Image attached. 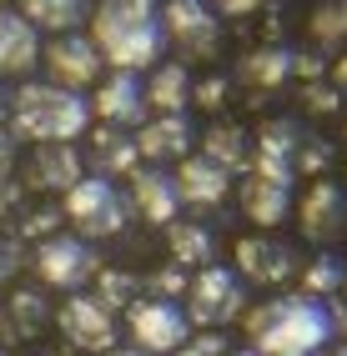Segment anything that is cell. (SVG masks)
<instances>
[{"instance_id":"ab89813d","label":"cell","mask_w":347,"mask_h":356,"mask_svg":"<svg viewBox=\"0 0 347 356\" xmlns=\"http://www.w3.org/2000/svg\"><path fill=\"white\" fill-rule=\"evenodd\" d=\"M10 161H15V151H10V136H0V181L10 176Z\"/></svg>"},{"instance_id":"60d3db41","label":"cell","mask_w":347,"mask_h":356,"mask_svg":"<svg viewBox=\"0 0 347 356\" xmlns=\"http://www.w3.org/2000/svg\"><path fill=\"white\" fill-rule=\"evenodd\" d=\"M106 356H146V351H136V346H116V351H106Z\"/></svg>"},{"instance_id":"e575fe53","label":"cell","mask_w":347,"mask_h":356,"mask_svg":"<svg viewBox=\"0 0 347 356\" xmlns=\"http://www.w3.org/2000/svg\"><path fill=\"white\" fill-rule=\"evenodd\" d=\"M192 101L206 106V111H217V106L226 101V76H206V81H196V86H192Z\"/></svg>"},{"instance_id":"44dd1931","label":"cell","mask_w":347,"mask_h":356,"mask_svg":"<svg viewBox=\"0 0 347 356\" xmlns=\"http://www.w3.org/2000/svg\"><path fill=\"white\" fill-rule=\"evenodd\" d=\"M242 216L247 221H257L262 231L267 226H282L287 221V211H292V186H277V181H267V176H242Z\"/></svg>"},{"instance_id":"ee69618b","label":"cell","mask_w":347,"mask_h":356,"mask_svg":"<svg viewBox=\"0 0 347 356\" xmlns=\"http://www.w3.org/2000/svg\"><path fill=\"white\" fill-rule=\"evenodd\" d=\"M322 356H347V341H342V346H332V351H322Z\"/></svg>"},{"instance_id":"d6a6232c","label":"cell","mask_w":347,"mask_h":356,"mask_svg":"<svg viewBox=\"0 0 347 356\" xmlns=\"http://www.w3.org/2000/svg\"><path fill=\"white\" fill-rule=\"evenodd\" d=\"M231 341L222 337V331H201V337H187V346H181L176 356H226Z\"/></svg>"},{"instance_id":"d4e9b609","label":"cell","mask_w":347,"mask_h":356,"mask_svg":"<svg viewBox=\"0 0 347 356\" xmlns=\"http://www.w3.org/2000/svg\"><path fill=\"white\" fill-rule=\"evenodd\" d=\"M167 251L176 266H217V236L201 221H171L167 226Z\"/></svg>"},{"instance_id":"8fae6325","label":"cell","mask_w":347,"mask_h":356,"mask_svg":"<svg viewBox=\"0 0 347 356\" xmlns=\"http://www.w3.org/2000/svg\"><path fill=\"white\" fill-rule=\"evenodd\" d=\"M237 276L257 286H282L297 276V246L282 236H242L237 241Z\"/></svg>"},{"instance_id":"4dcf8cb0","label":"cell","mask_w":347,"mask_h":356,"mask_svg":"<svg viewBox=\"0 0 347 356\" xmlns=\"http://www.w3.org/2000/svg\"><path fill=\"white\" fill-rule=\"evenodd\" d=\"M327 161H332V146L322 136H302V146H297V176H317L327 171Z\"/></svg>"},{"instance_id":"484cf974","label":"cell","mask_w":347,"mask_h":356,"mask_svg":"<svg viewBox=\"0 0 347 356\" xmlns=\"http://www.w3.org/2000/svg\"><path fill=\"white\" fill-rule=\"evenodd\" d=\"M187 101H192V76L181 60H167L151 70L146 81V106H156L161 115H187Z\"/></svg>"},{"instance_id":"74e56055","label":"cell","mask_w":347,"mask_h":356,"mask_svg":"<svg viewBox=\"0 0 347 356\" xmlns=\"http://www.w3.org/2000/svg\"><path fill=\"white\" fill-rule=\"evenodd\" d=\"M217 15H252L257 6H267V0H206Z\"/></svg>"},{"instance_id":"9a60e30c","label":"cell","mask_w":347,"mask_h":356,"mask_svg":"<svg viewBox=\"0 0 347 356\" xmlns=\"http://www.w3.org/2000/svg\"><path fill=\"white\" fill-rule=\"evenodd\" d=\"M161 20V0H96V10H91V40H96V51L111 40H121L141 26H156Z\"/></svg>"},{"instance_id":"7c38bea8","label":"cell","mask_w":347,"mask_h":356,"mask_svg":"<svg viewBox=\"0 0 347 356\" xmlns=\"http://www.w3.org/2000/svg\"><path fill=\"white\" fill-rule=\"evenodd\" d=\"M297 226H302V236L307 241H317V246H327V241H337V236L347 231V191L337 181H312L307 186V196H302V206H297Z\"/></svg>"},{"instance_id":"d590c367","label":"cell","mask_w":347,"mask_h":356,"mask_svg":"<svg viewBox=\"0 0 347 356\" xmlns=\"http://www.w3.org/2000/svg\"><path fill=\"white\" fill-rule=\"evenodd\" d=\"M56 221H61V216H56L51 206H36L31 216L20 221V231H15V236H40V241H45V236H51V226H56Z\"/></svg>"},{"instance_id":"bcb514c9","label":"cell","mask_w":347,"mask_h":356,"mask_svg":"<svg viewBox=\"0 0 347 356\" xmlns=\"http://www.w3.org/2000/svg\"><path fill=\"white\" fill-rule=\"evenodd\" d=\"M342 131H347V126H342Z\"/></svg>"},{"instance_id":"b9f144b4","label":"cell","mask_w":347,"mask_h":356,"mask_svg":"<svg viewBox=\"0 0 347 356\" xmlns=\"http://www.w3.org/2000/svg\"><path fill=\"white\" fill-rule=\"evenodd\" d=\"M0 121H10V96L0 90Z\"/></svg>"},{"instance_id":"277c9868","label":"cell","mask_w":347,"mask_h":356,"mask_svg":"<svg viewBox=\"0 0 347 356\" xmlns=\"http://www.w3.org/2000/svg\"><path fill=\"white\" fill-rule=\"evenodd\" d=\"M247 316V281L231 266H201L187 286V321L201 331H222Z\"/></svg>"},{"instance_id":"d6986e66","label":"cell","mask_w":347,"mask_h":356,"mask_svg":"<svg viewBox=\"0 0 347 356\" xmlns=\"http://www.w3.org/2000/svg\"><path fill=\"white\" fill-rule=\"evenodd\" d=\"M40 60V35L26 15H15L10 6H0V76H26Z\"/></svg>"},{"instance_id":"ffe728a7","label":"cell","mask_w":347,"mask_h":356,"mask_svg":"<svg viewBox=\"0 0 347 356\" xmlns=\"http://www.w3.org/2000/svg\"><path fill=\"white\" fill-rule=\"evenodd\" d=\"M297 76V51L292 45H257L237 60V81L252 90H277Z\"/></svg>"},{"instance_id":"836d02e7","label":"cell","mask_w":347,"mask_h":356,"mask_svg":"<svg viewBox=\"0 0 347 356\" xmlns=\"http://www.w3.org/2000/svg\"><path fill=\"white\" fill-rule=\"evenodd\" d=\"M302 96H307V111H317V115H332V111L342 106V90H332L327 81H312Z\"/></svg>"},{"instance_id":"8d00e7d4","label":"cell","mask_w":347,"mask_h":356,"mask_svg":"<svg viewBox=\"0 0 347 356\" xmlns=\"http://www.w3.org/2000/svg\"><path fill=\"white\" fill-rule=\"evenodd\" d=\"M15 266H20V236H0V286L10 281Z\"/></svg>"},{"instance_id":"1f68e13d","label":"cell","mask_w":347,"mask_h":356,"mask_svg":"<svg viewBox=\"0 0 347 356\" xmlns=\"http://www.w3.org/2000/svg\"><path fill=\"white\" fill-rule=\"evenodd\" d=\"M187 286H192V281L181 276V266H176V261H167V266H161V271L151 276V296H161V301H171V296H181Z\"/></svg>"},{"instance_id":"603a6c76","label":"cell","mask_w":347,"mask_h":356,"mask_svg":"<svg viewBox=\"0 0 347 356\" xmlns=\"http://www.w3.org/2000/svg\"><path fill=\"white\" fill-rule=\"evenodd\" d=\"M81 176H86V161H81L76 146H36L31 186H40V191H71Z\"/></svg>"},{"instance_id":"9c48e42d","label":"cell","mask_w":347,"mask_h":356,"mask_svg":"<svg viewBox=\"0 0 347 356\" xmlns=\"http://www.w3.org/2000/svg\"><path fill=\"white\" fill-rule=\"evenodd\" d=\"M56 326H61V337L76 351H96V356L116 351V337H121L116 312H106L96 296H65L61 312H56Z\"/></svg>"},{"instance_id":"7bdbcfd3","label":"cell","mask_w":347,"mask_h":356,"mask_svg":"<svg viewBox=\"0 0 347 356\" xmlns=\"http://www.w3.org/2000/svg\"><path fill=\"white\" fill-rule=\"evenodd\" d=\"M226 356H262V351H252V346H242V351H226Z\"/></svg>"},{"instance_id":"ac0fdd59","label":"cell","mask_w":347,"mask_h":356,"mask_svg":"<svg viewBox=\"0 0 347 356\" xmlns=\"http://www.w3.org/2000/svg\"><path fill=\"white\" fill-rule=\"evenodd\" d=\"M192 140H196V131H192L187 115H156V121H146L141 131H136V156H146L151 165H161V161L181 165Z\"/></svg>"},{"instance_id":"8992f818","label":"cell","mask_w":347,"mask_h":356,"mask_svg":"<svg viewBox=\"0 0 347 356\" xmlns=\"http://www.w3.org/2000/svg\"><path fill=\"white\" fill-rule=\"evenodd\" d=\"M126 331H131V346L146 351V356H167L181 351L192 337V321L176 301H161V296H141L126 312Z\"/></svg>"},{"instance_id":"7402d4cb","label":"cell","mask_w":347,"mask_h":356,"mask_svg":"<svg viewBox=\"0 0 347 356\" xmlns=\"http://www.w3.org/2000/svg\"><path fill=\"white\" fill-rule=\"evenodd\" d=\"M201 161H212L222 165L226 176H247V165H252V136L237 126V121H212L201 131Z\"/></svg>"},{"instance_id":"e0dca14e","label":"cell","mask_w":347,"mask_h":356,"mask_svg":"<svg viewBox=\"0 0 347 356\" xmlns=\"http://www.w3.org/2000/svg\"><path fill=\"white\" fill-rule=\"evenodd\" d=\"M131 206L141 211L151 226H171L176 221V181L161 165H136L131 171Z\"/></svg>"},{"instance_id":"5bb4252c","label":"cell","mask_w":347,"mask_h":356,"mask_svg":"<svg viewBox=\"0 0 347 356\" xmlns=\"http://www.w3.org/2000/svg\"><path fill=\"white\" fill-rule=\"evenodd\" d=\"M96 115L106 126H136L141 131L146 126V86L131 76V70H116V76H106L96 86Z\"/></svg>"},{"instance_id":"cb8c5ba5","label":"cell","mask_w":347,"mask_h":356,"mask_svg":"<svg viewBox=\"0 0 347 356\" xmlns=\"http://www.w3.org/2000/svg\"><path fill=\"white\" fill-rule=\"evenodd\" d=\"M342 291H347V256L327 246L302 266V296L322 306V301H342Z\"/></svg>"},{"instance_id":"4316f807","label":"cell","mask_w":347,"mask_h":356,"mask_svg":"<svg viewBox=\"0 0 347 356\" xmlns=\"http://www.w3.org/2000/svg\"><path fill=\"white\" fill-rule=\"evenodd\" d=\"M91 171L96 176H131L136 171V136H121L116 126H101L91 136Z\"/></svg>"},{"instance_id":"f1b7e54d","label":"cell","mask_w":347,"mask_h":356,"mask_svg":"<svg viewBox=\"0 0 347 356\" xmlns=\"http://www.w3.org/2000/svg\"><path fill=\"white\" fill-rule=\"evenodd\" d=\"M312 40H317V51L347 56V0H322L312 10Z\"/></svg>"},{"instance_id":"2e32d148","label":"cell","mask_w":347,"mask_h":356,"mask_svg":"<svg viewBox=\"0 0 347 356\" xmlns=\"http://www.w3.org/2000/svg\"><path fill=\"white\" fill-rule=\"evenodd\" d=\"M176 201L181 206H222L226 196H231V176L222 171V165H212V161H201V156H187L176 165Z\"/></svg>"},{"instance_id":"f546056e","label":"cell","mask_w":347,"mask_h":356,"mask_svg":"<svg viewBox=\"0 0 347 356\" xmlns=\"http://www.w3.org/2000/svg\"><path fill=\"white\" fill-rule=\"evenodd\" d=\"M136 291H141V276L136 271H96V301L106 312H131L136 306Z\"/></svg>"},{"instance_id":"4fadbf2b","label":"cell","mask_w":347,"mask_h":356,"mask_svg":"<svg viewBox=\"0 0 347 356\" xmlns=\"http://www.w3.org/2000/svg\"><path fill=\"white\" fill-rule=\"evenodd\" d=\"M56 321L51 301H45L40 286H15L6 301H0V341H36L45 326Z\"/></svg>"},{"instance_id":"ba28073f","label":"cell","mask_w":347,"mask_h":356,"mask_svg":"<svg viewBox=\"0 0 347 356\" xmlns=\"http://www.w3.org/2000/svg\"><path fill=\"white\" fill-rule=\"evenodd\" d=\"M302 126L292 121V115H272V121H262L257 126V146H252V165L247 171L252 176H267V181H277V186H292V176H297V146H302Z\"/></svg>"},{"instance_id":"3957f363","label":"cell","mask_w":347,"mask_h":356,"mask_svg":"<svg viewBox=\"0 0 347 356\" xmlns=\"http://www.w3.org/2000/svg\"><path fill=\"white\" fill-rule=\"evenodd\" d=\"M126 216H131V201L106 176H81L65 191V221L76 226L81 241H106V236H116L126 226Z\"/></svg>"},{"instance_id":"f6af8a7d","label":"cell","mask_w":347,"mask_h":356,"mask_svg":"<svg viewBox=\"0 0 347 356\" xmlns=\"http://www.w3.org/2000/svg\"><path fill=\"white\" fill-rule=\"evenodd\" d=\"M0 356H6V351H0Z\"/></svg>"},{"instance_id":"f35d334b","label":"cell","mask_w":347,"mask_h":356,"mask_svg":"<svg viewBox=\"0 0 347 356\" xmlns=\"http://www.w3.org/2000/svg\"><path fill=\"white\" fill-rule=\"evenodd\" d=\"M327 86H332V90H342V96H347V56H337V60L327 65Z\"/></svg>"},{"instance_id":"30bf717a","label":"cell","mask_w":347,"mask_h":356,"mask_svg":"<svg viewBox=\"0 0 347 356\" xmlns=\"http://www.w3.org/2000/svg\"><path fill=\"white\" fill-rule=\"evenodd\" d=\"M40 60H45V76H51V86H61V90H81L96 81V70H101V51H96V40L91 35H51V45L40 51Z\"/></svg>"},{"instance_id":"7a4b0ae2","label":"cell","mask_w":347,"mask_h":356,"mask_svg":"<svg viewBox=\"0 0 347 356\" xmlns=\"http://www.w3.org/2000/svg\"><path fill=\"white\" fill-rule=\"evenodd\" d=\"M10 126L36 140V146H71L76 136H86L91 126V106L76 96V90H61L51 81H31L10 96Z\"/></svg>"},{"instance_id":"6da1fadb","label":"cell","mask_w":347,"mask_h":356,"mask_svg":"<svg viewBox=\"0 0 347 356\" xmlns=\"http://www.w3.org/2000/svg\"><path fill=\"white\" fill-rule=\"evenodd\" d=\"M242 331L252 337V351L262 356H317L332 337L327 306L307 296H272L262 306H247Z\"/></svg>"},{"instance_id":"83f0119b","label":"cell","mask_w":347,"mask_h":356,"mask_svg":"<svg viewBox=\"0 0 347 356\" xmlns=\"http://www.w3.org/2000/svg\"><path fill=\"white\" fill-rule=\"evenodd\" d=\"M20 15H26L36 31L71 35L81 20L91 15V6H86V0H20Z\"/></svg>"},{"instance_id":"52a82bcc","label":"cell","mask_w":347,"mask_h":356,"mask_svg":"<svg viewBox=\"0 0 347 356\" xmlns=\"http://www.w3.org/2000/svg\"><path fill=\"white\" fill-rule=\"evenodd\" d=\"M161 31L187 60H217L222 51V26L206 0H161Z\"/></svg>"},{"instance_id":"5b68a950","label":"cell","mask_w":347,"mask_h":356,"mask_svg":"<svg viewBox=\"0 0 347 356\" xmlns=\"http://www.w3.org/2000/svg\"><path fill=\"white\" fill-rule=\"evenodd\" d=\"M31 266L40 276V286H56V291H81L91 276L101 271V256L91 241H81V236H45V241L36 246Z\"/></svg>"}]
</instances>
